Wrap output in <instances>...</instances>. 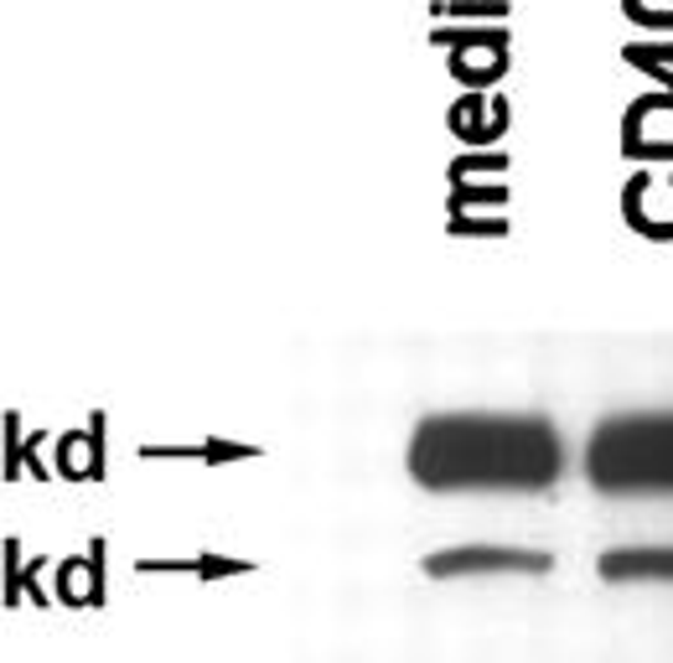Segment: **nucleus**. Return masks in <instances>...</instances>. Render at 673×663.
Segmentation results:
<instances>
[{"label":"nucleus","instance_id":"obj_3","mask_svg":"<svg viewBox=\"0 0 673 663\" xmlns=\"http://www.w3.org/2000/svg\"><path fill=\"white\" fill-rule=\"evenodd\" d=\"M467 570H549V555H528V549H456V555L430 560V576H467Z\"/></svg>","mask_w":673,"mask_h":663},{"label":"nucleus","instance_id":"obj_2","mask_svg":"<svg viewBox=\"0 0 673 663\" xmlns=\"http://www.w3.org/2000/svg\"><path fill=\"white\" fill-rule=\"evenodd\" d=\"M586 477L611 498H673V409L606 415L586 441Z\"/></svg>","mask_w":673,"mask_h":663},{"label":"nucleus","instance_id":"obj_4","mask_svg":"<svg viewBox=\"0 0 673 663\" xmlns=\"http://www.w3.org/2000/svg\"><path fill=\"white\" fill-rule=\"evenodd\" d=\"M606 580H673V555L669 549H611L601 555Z\"/></svg>","mask_w":673,"mask_h":663},{"label":"nucleus","instance_id":"obj_1","mask_svg":"<svg viewBox=\"0 0 673 663\" xmlns=\"http://www.w3.org/2000/svg\"><path fill=\"white\" fill-rule=\"evenodd\" d=\"M409 467L425 488L538 493L559 477V436L538 415H446L420 426Z\"/></svg>","mask_w":673,"mask_h":663}]
</instances>
